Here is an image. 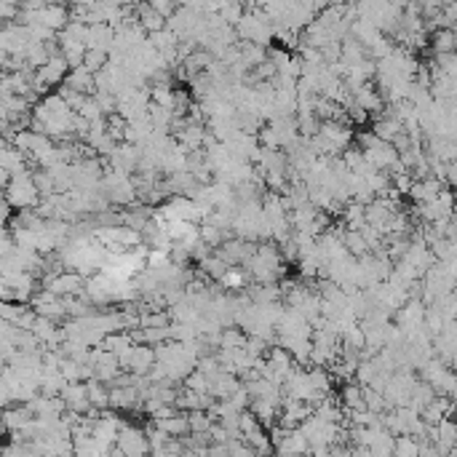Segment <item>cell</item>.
<instances>
[{"label": "cell", "instance_id": "6", "mask_svg": "<svg viewBox=\"0 0 457 457\" xmlns=\"http://www.w3.org/2000/svg\"><path fill=\"white\" fill-rule=\"evenodd\" d=\"M142 407V398H139L137 388H110V398H107V409L115 412H137Z\"/></svg>", "mask_w": 457, "mask_h": 457}, {"label": "cell", "instance_id": "17", "mask_svg": "<svg viewBox=\"0 0 457 457\" xmlns=\"http://www.w3.org/2000/svg\"><path fill=\"white\" fill-rule=\"evenodd\" d=\"M86 396H89L92 409L105 412L107 409V398H110V388L102 385V382H96V380H86Z\"/></svg>", "mask_w": 457, "mask_h": 457}, {"label": "cell", "instance_id": "23", "mask_svg": "<svg viewBox=\"0 0 457 457\" xmlns=\"http://www.w3.org/2000/svg\"><path fill=\"white\" fill-rule=\"evenodd\" d=\"M147 6H150L152 14H158L161 19H168V16H174V11H177V6H174V3H166V0H152Z\"/></svg>", "mask_w": 457, "mask_h": 457}, {"label": "cell", "instance_id": "15", "mask_svg": "<svg viewBox=\"0 0 457 457\" xmlns=\"http://www.w3.org/2000/svg\"><path fill=\"white\" fill-rule=\"evenodd\" d=\"M158 430H164L168 439H184L190 436V428H187V414H177V417H168V420H161V423H152Z\"/></svg>", "mask_w": 457, "mask_h": 457}, {"label": "cell", "instance_id": "18", "mask_svg": "<svg viewBox=\"0 0 457 457\" xmlns=\"http://www.w3.org/2000/svg\"><path fill=\"white\" fill-rule=\"evenodd\" d=\"M249 281V273L244 268H228L225 275L219 278V289H230V291H241Z\"/></svg>", "mask_w": 457, "mask_h": 457}, {"label": "cell", "instance_id": "8", "mask_svg": "<svg viewBox=\"0 0 457 457\" xmlns=\"http://www.w3.org/2000/svg\"><path fill=\"white\" fill-rule=\"evenodd\" d=\"M442 190H444V184L439 182V180L428 177V180H420V182H412V187H409V193H407V196H409V198L420 206V203H430V201H436Z\"/></svg>", "mask_w": 457, "mask_h": 457}, {"label": "cell", "instance_id": "9", "mask_svg": "<svg viewBox=\"0 0 457 457\" xmlns=\"http://www.w3.org/2000/svg\"><path fill=\"white\" fill-rule=\"evenodd\" d=\"M32 414L30 409L22 404V407H8V409L0 412V423L6 430H11V433H19V430H24V428L30 426Z\"/></svg>", "mask_w": 457, "mask_h": 457}, {"label": "cell", "instance_id": "10", "mask_svg": "<svg viewBox=\"0 0 457 457\" xmlns=\"http://www.w3.org/2000/svg\"><path fill=\"white\" fill-rule=\"evenodd\" d=\"M64 89H70V92H75V94H83V96H92L94 75L86 67H75V70H70L67 78H64Z\"/></svg>", "mask_w": 457, "mask_h": 457}, {"label": "cell", "instance_id": "5", "mask_svg": "<svg viewBox=\"0 0 457 457\" xmlns=\"http://www.w3.org/2000/svg\"><path fill=\"white\" fill-rule=\"evenodd\" d=\"M351 99L356 102V105L364 110L366 115H380L382 107H385V102H382L380 92L375 89V83H366V86H358L356 92H351Z\"/></svg>", "mask_w": 457, "mask_h": 457}, {"label": "cell", "instance_id": "4", "mask_svg": "<svg viewBox=\"0 0 457 457\" xmlns=\"http://www.w3.org/2000/svg\"><path fill=\"white\" fill-rule=\"evenodd\" d=\"M61 404L75 414H89L92 412V404H89V396H86V382H67L61 388Z\"/></svg>", "mask_w": 457, "mask_h": 457}, {"label": "cell", "instance_id": "24", "mask_svg": "<svg viewBox=\"0 0 457 457\" xmlns=\"http://www.w3.org/2000/svg\"><path fill=\"white\" fill-rule=\"evenodd\" d=\"M16 14H19V8H16L14 3H0V22H8Z\"/></svg>", "mask_w": 457, "mask_h": 457}, {"label": "cell", "instance_id": "7", "mask_svg": "<svg viewBox=\"0 0 457 457\" xmlns=\"http://www.w3.org/2000/svg\"><path fill=\"white\" fill-rule=\"evenodd\" d=\"M238 388H241V380H238V377H233L228 372H219V375H214L212 380H209V396H212L214 401H228Z\"/></svg>", "mask_w": 457, "mask_h": 457}, {"label": "cell", "instance_id": "1", "mask_svg": "<svg viewBox=\"0 0 457 457\" xmlns=\"http://www.w3.org/2000/svg\"><path fill=\"white\" fill-rule=\"evenodd\" d=\"M3 201L11 206V209H35L41 203V193L38 187L32 184V174L30 171H22V174H14L8 184H6V193H3Z\"/></svg>", "mask_w": 457, "mask_h": 457}, {"label": "cell", "instance_id": "3", "mask_svg": "<svg viewBox=\"0 0 457 457\" xmlns=\"http://www.w3.org/2000/svg\"><path fill=\"white\" fill-rule=\"evenodd\" d=\"M83 281H86L83 275L64 270V273L54 275V278H46V281H43V289L51 291V294L59 297V300H67V297H78V294L83 291Z\"/></svg>", "mask_w": 457, "mask_h": 457}, {"label": "cell", "instance_id": "14", "mask_svg": "<svg viewBox=\"0 0 457 457\" xmlns=\"http://www.w3.org/2000/svg\"><path fill=\"white\" fill-rule=\"evenodd\" d=\"M99 348L107 353H113L115 358L118 356H123L126 351H131L134 348V340H131V335L129 332H113V335H107L102 342H99Z\"/></svg>", "mask_w": 457, "mask_h": 457}, {"label": "cell", "instance_id": "2", "mask_svg": "<svg viewBox=\"0 0 457 457\" xmlns=\"http://www.w3.org/2000/svg\"><path fill=\"white\" fill-rule=\"evenodd\" d=\"M115 447L123 457H147L150 455V444H147V436H145V428L137 426H126L118 430V439H115Z\"/></svg>", "mask_w": 457, "mask_h": 457}, {"label": "cell", "instance_id": "16", "mask_svg": "<svg viewBox=\"0 0 457 457\" xmlns=\"http://www.w3.org/2000/svg\"><path fill=\"white\" fill-rule=\"evenodd\" d=\"M246 345V335L238 326H225L217 335V351H238Z\"/></svg>", "mask_w": 457, "mask_h": 457}, {"label": "cell", "instance_id": "11", "mask_svg": "<svg viewBox=\"0 0 457 457\" xmlns=\"http://www.w3.org/2000/svg\"><path fill=\"white\" fill-rule=\"evenodd\" d=\"M455 43H457V30H433L428 35V48L436 54H455Z\"/></svg>", "mask_w": 457, "mask_h": 457}, {"label": "cell", "instance_id": "12", "mask_svg": "<svg viewBox=\"0 0 457 457\" xmlns=\"http://www.w3.org/2000/svg\"><path fill=\"white\" fill-rule=\"evenodd\" d=\"M340 407L345 412H366L364 396H361V385L356 382H345L342 385V393H340Z\"/></svg>", "mask_w": 457, "mask_h": 457}, {"label": "cell", "instance_id": "20", "mask_svg": "<svg viewBox=\"0 0 457 457\" xmlns=\"http://www.w3.org/2000/svg\"><path fill=\"white\" fill-rule=\"evenodd\" d=\"M187 428L193 436H206V430L212 428V417L206 412H187Z\"/></svg>", "mask_w": 457, "mask_h": 457}, {"label": "cell", "instance_id": "21", "mask_svg": "<svg viewBox=\"0 0 457 457\" xmlns=\"http://www.w3.org/2000/svg\"><path fill=\"white\" fill-rule=\"evenodd\" d=\"M182 388L184 391H190V393H201V396H203V393H209V377L193 369V372L182 380Z\"/></svg>", "mask_w": 457, "mask_h": 457}, {"label": "cell", "instance_id": "19", "mask_svg": "<svg viewBox=\"0 0 457 457\" xmlns=\"http://www.w3.org/2000/svg\"><path fill=\"white\" fill-rule=\"evenodd\" d=\"M201 265V273H203V278H212V281H217V284H219V278H222V275H225V270H228V265H225V262H222V259L217 257V254H209V257H203L198 262Z\"/></svg>", "mask_w": 457, "mask_h": 457}, {"label": "cell", "instance_id": "13", "mask_svg": "<svg viewBox=\"0 0 457 457\" xmlns=\"http://www.w3.org/2000/svg\"><path fill=\"white\" fill-rule=\"evenodd\" d=\"M375 137L380 139V142H393V139L401 134V123L393 121V118H385V115H377L375 121H372V129H369Z\"/></svg>", "mask_w": 457, "mask_h": 457}, {"label": "cell", "instance_id": "22", "mask_svg": "<svg viewBox=\"0 0 457 457\" xmlns=\"http://www.w3.org/2000/svg\"><path fill=\"white\" fill-rule=\"evenodd\" d=\"M107 64V54L105 51H94V48H86V57H83V67L96 75V73H102Z\"/></svg>", "mask_w": 457, "mask_h": 457}]
</instances>
